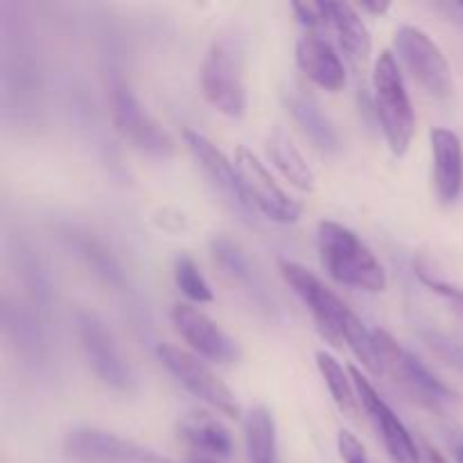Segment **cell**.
Masks as SVG:
<instances>
[{
    "instance_id": "obj_1",
    "label": "cell",
    "mask_w": 463,
    "mask_h": 463,
    "mask_svg": "<svg viewBox=\"0 0 463 463\" xmlns=\"http://www.w3.org/2000/svg\"><path fill=\"white\" fill-rule=\"evenodd\" d=\"M279 271L285 283L292 288V292L315 317L321 333L333 344H346L353 355L362 362V366L371 375L380 378L383 373H380L378 357H375L373 330L362 324V319L348 307V303H344L319 276L289 258H280Z\"/></svg>"
},
{
    "instance_id": "obj_2",
    "label": "cell",
    "mask_w": 463,
    "mask_h": 463,
    "mask_svg": "<svg viewBox=\"0 0 463 463\" xmlns=\"http://www.w3.org/2000/svg\"><path fill=\"white\" fill-rule=\"evenodd\" d=\"M317 249L324 269L346 288L380 294L387 289V271L369 244L339 222H321L317 229Z\"/></svg>"
},
{
    "instance_id": "obj_3",
    "label": "cell",
    "mask_w": 463,
    "mask_h": 463,
    "mask_svg": "<svg viewBox=\"0 0 463 463\" xmlns=\"http://www.w3.org/2000/svg\"><path fill=\"white\" fill-rule=\"evenodd\" d=\"M373 346L380 373L392 378V383L416 405L441 414L443 407L457 398L443 380H439L414 353L402 348L389 333L373 330Z\"/></svg>"
},
{
    "instance_id": "obj_4",
    "label": "cell",
    "mask_w": 463,
    "mask_h": 463,
    "mask_svg": "<svg viewBox=\"0 0 463 463\" xmlns=\"http://www.w3.org/2000/svg\"><path fill=\"white\" fill-rule=\"evenodd\" d=\"M202 93L213 109L229 118L247 113L244 81V45L235 34H222L208 48L202 61Z\"/></svg>"
},
{
    "instance_id": "obj_5",
    "label": "cell",
    "mask_w": 463,
    "mask_h": 463,
    "mask_svg": "<svg viewBox=\"0 0 463 463\" xmlns=\"http://www.w3.org/2000/svg\"><path fill=\"white\" fill-rule=\"evenodd\" d=\"M373 102L384 140L393 156H405L416 129L414 107L393 52H380L373 66Z\"/></svg>"
},
{
    "instance_id": "obj_6",
    "label": "cell",
    "mask_w": 463,
    "mask_h": 463,
    "mask_svg": "<svg viewBox=\"0 0 463 463\" xmlns=\"http://www.w3.org/2000/svg\"><path fill=\"white\" fill-rule=\"evenodd\" d=\"M111 120L118 134L129 140L138 152L147 154L152 158H170L175 156V140L172 136L158 125L156 118L149 116L147 109L140 104L129 84L116 80L111 84Z\"/></svg>"
},
{
    "instance_id": "obj_7",
    "label": "cell",
    "mask_w": 463,
    "mask_h": 463,
    "mask_svg": "<svg viewBox=\"0 0 463 463\" xmlns=\"http://www.w3.org/2000/svg\"><path fill=\"white\" fill-rule=\"evenodd\" d=\"M77 335H80L81 351L93 373L113 392L134 393L136 375L118 348L107 324L95 312L80 310L77 312Z\"/></svg>"
},
{
    "instance_id": "obj_8",
    "label": "cell",
    "mask_w": 463,
    "mask_h": 463,
    "mask_svg": "<svg viewBox=\"0 0 463 463\" xmlns=\"http://www.w3.org/2000/svg\"><path fill=\"white\" fill-rule=\"evenodd\" d=\"M158 360L176 378L181 387L188 389L194 398L206 402L208 407L217 410L229 419H238L240 405L233 392L220 380V375L202 362V357L175 346V344H158Z\"/></svg>"
},
{
    "instance_id": "obj_9",
    "label": "cell",
    "mask_w": 463,
    "mask_h": 463,
    "mask_svg": "<svg viewBox=\"0 0 463 463\" xmlns=\"http://www.w3.org/2000/svg\"><path fill=\"white\" fill-rule=\"evenodd\" d=\"M233 161L240 172V181H242L244 194H247L251 211L262 213V215L269 217L271 222H279V224H294L301 217V203L280 188L279 181L271 176L265 163H260V158L251 149L240 145L235 149Z\"/></svg>"
},
{
    "instance_id": "obj_10",
    "label": "cell",
    "mask_w": 463,
    "mask_h": 463,
    "mask_svg": "<svg viewBox=\"0 0 463 463\" xmlns=\"http://www.w3.org/2000/svg\"><path fill=\"white\" fill-rule=\"evenodd\" d=\"M396 52L410 75L432 98H448L452 93V71L437 41L416 25H402L396 32Z\"/></svg>"
},
{
    "instance_id": "obj_11",
    "label": "cell",
    "mask_w": 463,
    "mask_h": 463,
    "mask_svg": "<svg viewBox=\"0 0 463 463\" xmlns=\"http://www.w3.org/2000/svg\"><path fill=\"white\" fill-rule=\"evenodd\" d=\"M68 457L81 463H172L161 452L99 428H75L63 439Z\"/></svg>"
},
{
    "instance_id": "obj_12",
    "label": "cell",
    "mask_w": 463,
    "mask_h": 463,
    "mask_svg": "<svg viewBox=\"0 0 463 463\" xmlns=\"http://www.w3.org/2000/svg\"><path fill=\"white\" fill-rule=\"evenodd\" d=\"M353 383H355L357 396H360V405L364 407V411L369 414L371 423H373L375 432H378L380 441H383L384 450L392 457L393 463H420V448L416 446L414 437H411L410 430L405 428L401 419L396 416V411L389 407V402L375 392L373 384L369 383V378L362 375L360 369L351 366Z\"/></svg>"
},
{
    "instance_id": "obj_13",
    "label": "cell",
    "mask_w": 463,
    "mask_h": 463,
    "mask_svg": "<svg viewBox=\"0 0 463 463\" xmlns=\"http://www.w3.org/2000/svg\"><path fill=\"white\" fill-rule=\"evenodd\" d=\"M170 319L176 333L197 353V357H206L217 364H235L242 357L238 342L197 307L176 303L170 310Z\"/></svg>"
},
{
    "instance_id": "obj_14",
    "label": "cell",
    "mask_w": 463,
    "mask_h": 463,
    "mask_svg": "<svg viewBox=\"0 0 463 463\" xmlns=\"http://www.w3.org/2000/svg\"><path fill=\"white\" fill-rule=\"evenodd\" d=\"M297 63L303 75L319 89L337 93L346 84V68L337 50L321 30H306L297 41Z\"/></svg>"
},
{
    "instance_id": "obj_15",
    "label": "cell",
    "mask_w": 463,
    "mask_h": 463,
    "mask_svg": "<svg viewBox=\"0 0 463 463\" xmlns=\"http://www.w3.org/2000/svg\"><path fill=\"white\" fill-rule=\"evenodd\" d=\"M184 140L185 147L190 149L197 163L202 165V170L211 176L213 184L226 194L233 203H238L244 211H251L247 202V194H244L242 181H240V172L235 167L233 158L226 156L215 143H213L208 136H203L202 131L194 129H184Z\"/></svg>"
},
{
    "instance_id": "obj_16",
    "label": "cell",
    "mask_w": 463,
    "mask_h": 463,
    "mask_svg": "<svg viewBox=\"0 0 463 463\" xmlns=\"http://www.w3.org/2000/svg\"><path fill=\"white\" fill-rule=\"evenodd\" d=\"M326 27L337 36L339 48L355 68H364L371 57V32L357 7L348 3H321Z\"/></svg>"
},
{
    "instance_id": "obj_17",
    "label": "cell",
    "mask_w": 463,
    "mask_h": 463,
    "mask_svg": "<svg viewBox=\"0 0 463 463\" xmlns=\"http://www.w3.org/2000/svg\"><path fill=\"white\" fill-rule=\"evenodd\" d=\"M434 158V185L441 203H455L463 193V145L452 129L437 127L430 134Z\"/></svg>"
},
{
    "instance_id": "obj_18",
    "label": "cell",
    "mask_w": 463,
    "mask_h": 463,
    "mask_svg": "<svg viewBox=\"0 0 463 463\" xmlns=\"http://www.w3.org/2000/svg\"><path fill=\"white\" fill-rule=\"evenodd\" d=\"M176 434L194 455L208 459H229L233 455V437L220 419L206 410H190L176 423Z\"/></svg>"
},
{
    "instance_id": "obj_19",
    "label": "cell",
    "mask_w": 463,
    "mask_h": 463,
    "mask_svg": "<svg viewBox=\"0 0 463 463\" xmlns=\"http://www.w3.org/2000/svg\"><path fill=\"white\" fill-rule=\"evenodd\" d=\"M283 102L288 111L292 113L294 120H297V125L303 129V134L315 143V147H319L326 154L339 152L342 140H339L337 129H335L333 122L328 120V116L321 111L315 99L298 93V90H289V93L283 95Z\"/></svg>"
},
{
    "instance_id": "obj_20",
    "label": "cell",
    "mask_w": 463,
    "mask_h": 463,
    "mask_svg": "<svg viewBox=\"0 0 463 463\" xmlns=\"http://www.w3.org/2000/svg\"><path fill=\"white\" fill-rule=\"evenodd\" d=\"M244 446L249 463H280L276 420L265 405L253 407L244 416Z\"/></svg>"
},
{
    "instance_id": "obj_21",
    "label": "cell",
    "mask_w": 463,
    "mask_h": 463,
    "mask_svg": "<svg viewBox=\"0 0 463 463\" xmlns=\"http://www.w3.org/2000/svg\"><path fill=\"white\" fill-rule=\"evenodd\" d=\"M267 152H269L271 161L279 167L280 175L294 188H298L301 193H312L315 190V172L307 165L297 145L292 143V138L280 127H276L269 134V138H267Z\"/></svg>"
},
{
    "instance_id": "obj_22",
    "label": "cell",
    "mask_w": 463,
    "mask_h": 463,
    "mask_svg": "<svg viewBox=\"0 0 463 463\" xmlns=\"http://www.w3.org/2000/svg\"><path fill=\"white\" fill-rule=\"evenodd\" d=\"M211 253L229 279H233L235 283L242 285V288L247 289V292H251V297H256L260 303H267V292L265 288H262L260 276H258L256 269L251 267V260H249L247 253H244L233 240L224 238V235H217V238L211 240Z\"/></svg>"
},
{
    "instance_id": "obj_23",
    "label": "cell",
    "mask_w": 463,
    "mask_h": 463,
    "mask_svg": "<svg viewBox=\"0 0 463 463\" xmlns=\"http://www.w3.org/2000/svg\"><path fill=\"white\" fill-rule=\"evenodd\" d=\"M317 366H319L321 378H324L330 398L339 407V411L355 419L357 411H360V396H357L351 371L346 373L342 362L326 351H317Z\"/></svg>"
},
{
    "instance_id": "obj_24",
    "label": "cell",
    "mask_w": 463,
    "mask_h": 463,
    "mask_svg": "<svg viewBox=\"0 0 463 463\" xmlns=\"http://www.w3.org/2000/svg\"><path fill=\"white\" fill-rule=\"evenodd\" d=\"M71 242L75 244V249L80 251V256L89 262L90 269L98 276H102L107 283L111 285H122L125 283V276H122L120 265L116 262V258L107 251L99 242H95L89 235H72Z\"/></svg>"
},
{
    "instance_id": "obj_25",
    "label": "cell",
    "mask_w": 463,
    "mask_h": 463,
    "mask_svg": "<svg viewBox=\"0 0 463 463\" xmlns=\"http://www.w3.org/2000/svg\"><path fill=\"white\" fill-rule=\"evenodd\" d=\"M175 283L190 301L194 303H211L213 289L208 285V280L203 279L202 269L197 267V262L190 256L181 253V256L175 258Z\"/></svg>"
},
{
    "instance_id": "obj_26",
    "label": "cell",
    "mask_w": 463,
    "mask_h": 463,
    "mask_svg": "<svg viewBox=\"0 0 463 463\" xmlns=\"http://www.w3.org/2000/svg\"><path fill=\"white\" fill-rule=\"evenodd\" d=\"M416 274H419L420 283H423L430 292H434L437 297H441L443 301L450 306V310L455 312L457 321H459V326L463 330V289L457 288V285L448 283V280L439 279V276H434L432 271L423 269V267H419V269H416Z\"/></svg>"
},
{
    "instance_id": "obj_27",
    "label": "cell",
    "mask_w": 463,
    "mask_h": 463,
    "mask_svg": "<svg viewBox=\"0 0 463 463\" xmlns=\"http://www.w3.org/2000/svg\"><path fill=\"white\" fill-rule=\"evenodd\" d=\"M420 337H423V342L428 344V346L432 348V351L437 353V355L441 357L448 366H452V369L459 371V373L463 375V348L461 346H457L450 337L437 333V330H420Z\"/></svg>"
},
{
    "instance_id": "obj_28",
    "label": "cell",
    "mask_w": 463,
    "mask_h": 463,
    "mask_svg": "<svg viewBox=\"0 0 463 463\" xmlns=\"http://www.w3.org/2000/svg\"><path fill=\"white\" fill-rule=\"evenodd\" d=\"M337 448L344 463H371L360 439H357L353 432H348V430H342V432H339Z\"/></svg>"
},
{
    "instance_id": "obj_29",
    "label": "cell",
    "mask_w": 463,
    "mask_h": 463,
    "mask_svg": "<svg viewBox=\"0 0 463 463\" xmlns=\"http://www.w3.org/2000/svg\"><path fill=\"white\" fill-rule=\"evenodd\" d=\"M420 463H446L441 452L432 446V443L423 441V448H420Z\"/></svg>"
},
{
    "instance_id": "obj_30",
    "label": "cell",
    "mask_w": 463,
    "mask_h": 463,
    "mask_svg": "<svg viewBox=\"0 0 463 463\" xmlns=\"http://www.w3.org/2000/svg\"><path fill=\"white\" fill-rule=\"evenodd\" d=\"M357 9L375 14V16H383V14H387L389 9H392V3H360L357 5Z\"/></svg>"
},
{
    "instance_id": "obj_31",
    "label": "cell",
    "mask_w": 463,
    "mask_h": 463,
    "mask_svg": "<svg viewBox=\"0 0 463 463\" xmlns=\"http://www.w3.org/2000/svg\"><path fill=\"white\" fill-rule=\"evenodd\" d=\"M452 455H455V461L457 463H463V441L455 443V446H452Z\"/></svg>"
},
{
    "instance_id": "obj_32",
    "label": "cell",
    "mask_w": 463,
    "mask_h": 463,
    "mask_svg": "<svg viewBox=\"0 0 463 463\" xmlns=\"http://www.w3.org/2000/svg\"><path fill=\"white\" fill-rule=\"evenodd\" d=\"M185 463H220L217 459H208V457H202V455H190L188 461Z\"/></svg>"
},
{
    "instance_id": "obj_33",
    "label": "cell",
    "mask_w": 463,
    "mask_h": 463,
    "mask_svg": "<svg viewBox=\"0 0 463 463\" xmlns=\"http://www.w3.org/2000/svg\"><path fill=\"white\" fill-rule=\"evenodd\" d=\"M459 9H461V12H463V3H461V5H459Z\"/></svg>"
}]
</instances>
